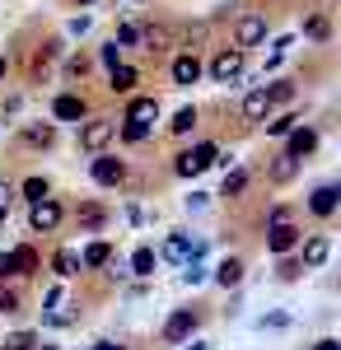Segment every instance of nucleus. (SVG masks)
<instances>
[{
    "label": "nucleus",
    "instance_id": "1",
    "mask_svg": "<svg viewBox=\"0 0 341 350\" xmlns=\"http://www.w3.org/2000/svg\"><path fill=\"white\" fill-rule=\"evenodd\" d=\"M215 159H220V145H215V140H201L197 150L173 154V173H178V178H197V173H206Z\"/></svg>",
    "mask_w": 341,
    "mask_h": 350
},
{
    "label": "nucleus",
    "instance_id": "2",
    "mask_svg": "<svg viewBox=\"0 0 341 350\" xmlns=\"http://www.w3.org/2000/svg\"><path fill=\"white\" fill-rule=\"evenodd\" d=\"M89 178L99 183V187H122L127 183V163L117 159V154H94V163H89Z\"/></svg>",
    "mask_w": 341,
    "mask_h": 350
},
{
    "label": "nucleus",
    "instance_id": "3",
    "mask_svg": "<svg viewBox=\"0 0 341 350\" xmlns=\"http://www.w3.org/2000/svg\"><path fill=\"white\" fill-rule=\"evenodd\" d=\"M112 135H117V122H112V117H89V122L79 126V150L99 154V150H103Z\"/></svg>",
    "mask_w": 341,
    "mask_h": 350
},
{
    "label": "nucleus",
    "instance_id": "4",
    "mask_svg": "<svg viewBox=\"0 0 341 350\" xmlns=\"http://www.w3.org/2000/svg\"><path fill=\"white\" fill-rule=\"evenodd\" d=\"M206 252V239H192V234H168L164 243V252H159V262H192V257H201Z\"/></svg>",
    "mask_w": 341,
    "mask_h": 350
},
{
    "label": "nucleus",
    "instance_id": "5",
    "mask_svg": "<svg viewBox=\"0 0 341 350\" xmlns=\"http://www.w3.org/2000/svg\"><path fill=\"white\" fill-rule=\"evenodd\" d=\"M243 47H220L215 52V61H210V80L215 84H229V80H238L243 75Z\"/></svg>",
    "mask_w": 341,
    "mask_h": 350
},
{
    "label": "nucleus",
    "instance_id": "6",
    "mask_svg": "<svg viewBox=\"0 0 341 350\" xmlns=\"http://www.w3.org/2000/svg\"><path fill=\"white\" fill-rule=\"evenodd\" d=\"M28 224H33V234H52L56 224H61V201L38 196V201H33V211H28Z\"/></svg>",
    "mask_w": 341,
    "mask_h": 350
},
{
    "label": "nucleus",
    "instance_id": "7",
    "mask_svg": "<svg viewBox=\"0 0 341 350\" xmlns=\"http://www.w3.org/2000/svg\"><path fill=\"white\" fill-rule=\"evenodd\" d=\"M257 42H266V14H243L234 24V47H257Z\"/></svg>",
    "mask_w": 341,
    "mask_h": 350
},
{
    "label": "nucleus",
    "instance_id": "8",
    "mask_svg": "<svg viewBox=\"0 0 341 350\" xmlns=\"http://www.w3.org/2000/svg\"><path fill=\"white\" fill-rule=\"evenodd\" d=\"M299 247V229L290 224V219H276V224H266V252H294Z\"/></svg>",
    "mask_w": 341,
    "mask_h": 350
},
{
    "label": "nucleus",
    "instance_id": "9",
    "mask_svg": "<svg viewBox=\"0 0 341 350\" xmlns=\"http://www.w3.org/2000/svg\"><path fill=\"white\" fill-rule=\"evenodd\" d=\"M197 323H201V318H197L192 308H178V313H168V323H164V332H159V336H164L168 346H178V341H187V336L197 332Z\"/></svg>",
    "mask_w": 341,
    "mask_h": 350
},
{
    "label": "nucleus",
    "instance_id": "10",
    "mask_svg": "<svg viewBox=\"0 0 341 350\" xmlns=\"http://www.w3.org/2000/svg\"><path fill=\"white\" fill-rule=\"evenodd\" d=\"M318 150V131L314 126H304V122H294L286 131V154H294V159H304V154H314Z\"/></svg>",
    "mask_w": 341,
    "mask_h": 350
},
{
    "label": "nucleus",
    "instance_id": "11",
    "mask_svg": "<svg viewBox=\"0 0 341 350\" xmlns=\"http://www.w3.org/2000/svg\"><path fill=\"white\" fill-rule=\"evenodd\" d=\"M168 75H173V84H178V89H192V84L201 80V61H197V52H183V56H173V66H168Z\"/></svg>",
    "mask_w": 341,
    "mask_h": 350
},
{
    "label": "nucleus",
    "instance_id": "12",
    "mask_svg": "<svg viewBox=\"0 0 341 350\" xmlns=\"http://www.w3.org/2000/svg\"><path fill=\"white\" fill-rule=\"evenodd\" d=\"M337 206H341V187L337 183H323V187L309 196V211H314L318 219H327V215H337Z\"/></svg>",
    "mask_w": 341,
    "mask_h": 350
},
{
    "label": "nucleus",
    "instance_id": "13",
    "mask_svg": "<svg viewBox=\"0 0 341 350\" xmlns=\"http://www.w3.org/2000/svg\"><path fill=\"white\" fill-rule=\"evenodd\" d=\"M52 117L56 122H84V117H89V103H84L79 94H56Z\"/></svg>",
    "mask_w": 341,
    "mask_h": 350
},
{
    "label": "nucleus",
    "instance_id": "14",
    "mask_svg": "<svg viewBox=\"0 0 341 350\" xmlns=\"http://www.w3.org/2000/svg\"><path fill=\"white\" fill-rule=\"evenodd\" d=\"M332 257V239L327 234H314V239L304 243V252H299V262H304V271H318L323 262Z\"/></svg>",
    "mask_w": 341,
    "mask_h": 350
},
{
    "label": "nucleus",
    "instance_id": "15",
    "mask_svg": "<svg viewBox=\"0 0 341 350\" xmlns=\"http://www.w3.org/2000/svg\"><path fill=\"white\" fill-rule=\"evenodd\" d=\"M122 122H131V126H155L159 122V98H131Z\"/></svg>",
    "mask_w": 341,
    "mask_h": 350
},
{
    "label": "nucleus",
    "instance_id": "16",
    "mask_svg": "<svg viewBox=\"0 0 341 350\" xmlns=\"http://www.w3.org/2000/svg\"><path fill=\"white\" fill-rule=\"evenodd\" d=\"M108 219H112V215H108V206H99V201H84V206L75 211V224L84 229V234H94V229H103Z\"/></svg>",
    "mask_w": 341,
    "mask_h": 350
},
{
    "label": "nucleus",
    "instance_id": "17",
    "mask_svg": "<svg viewBox=\"0 0 341 350\" xmlns=\"http://www.w3.org/2000/svg\"><path fill=\"white\" fill-rule=\"evenodd\" d=\"M136 80H140V75H136V66H127V61L108 66V89H112V94H131Z\"/></svg>",
    "mask_w": 341,
    "mask_h": 350
},
{
    "label": "nucleus",
    "instance_id": "18",
    "mask_svg": "<svg viewBox=\"0 0 341 350\" xmlns=\"http://www.w3.org/2000/svg\"><path fill=\"white\" fill-rule=\"evenodd\" d=\"M243 117H248V122H266V117H271L266 84H262V89H248V98H243Z\"/></svg>",
    "mask_w": 341,
    "mask_h": 350
},
{
    "label": "nucleus",
    "instance_id": "19",
    "mask_svg": "<svg viewBox=\"0 0 341 350\" xmlns=\"http://www.w3.org/2000/svg\"><path fill=\"white\" fill-rule=\"evenodd\" d=\"M294 173H299V159H294V154H286V150L266 163V178H271V183H294Z\"/></svg>",
    "mask_w": 341,
    "mask_h": 350
},
{
    "label": "nucleus",
    "instance_id": "20",
    "mask_svg": "<svg viewBox=\"0 0 341 350\" xmlns=\"http://www.w3.org/2000/svg\"><path fill=\"white\" fill-rule=\"evenodd\" d=\"M215 285H225V290L243 285V262H238V257H225V262L215 267Z\"/></svg>",
    "mask_w": 341,
    "mask_h": 350
},
{
    "label": "nucleus",
    "instance_id": "21",
    "mask_svg": "<svg viewBox=\"0 0 341 350\" xmlns=\"http://www.w3.org/2000/svg\"><path fill=\"white\" fill-rule=\"evenodd\" d=\"M52 271L61 275V280H71V275H79V252H75V247H56Z\"/></svg>",
    "mask_w": 341,
    "mask_h": 350
},
{
    "label": "nucleus",
    "instance_id": "22",
    "mask_svg": "<svg viewBox=\"0 0 341 350\" xmlns=\"http://www.w3.org/2000/svg\"><path fill=\"white\" fill-rule=\"evenodd\" d=\"M112 262V243H89L84 252H79V267H89V271H99Z\"/></svg>",
    "mask_w": 341,
    "mask_h": 350
},
{
    "label": "nucleus",
    "instance_id": "23",
    "mask_svg": "<svg viewBox=\"0 0 341 350\" xmlns=\"http://www.w3.org/2000/svg\"><path fill=\"white\" fill-rule=\"evenodd\" d=\"M24 145H33V150H52V145H56V126H52V122H42V126H24Z\"/></svg>",
    "mask_w": 341,
    "mask_h": 350
},
{
    "label": "nucleus",
    "instance_id": "24",
    "mask_svg": "<svg viewBox=\"0 0 341 350\" xmlns=\"http://www.w3.org/2000/svg\"><path fill=\"white\" fill-rule=\"evenodd\" d=\"M10 257H14V275H38V247H10Z\"/></svg>",
    "mask_w": 341,
    "mask_h": 350
},
{
    "label": "nucleus",
    "instance_id": "25",
    "mask_svg": "<svg viewBox=\"0 0 341 350\" xmlns=\"http://www.w3.org/2000/svg\"><path fill=\"white\" fill-rule=\"evenodd\" d=\"M155 267H159V252H155V247H136V252H131V275L145 280V275H155Z\"/></svg>",
    "mask_w": 341,
    "mask_h": 350
},
{
    "label": "nucleus",
    "instance_id": "26",
    "mask_svg": "<svg viewBox=\"0 0 341 350\" xmlns=\"http://www.w3.org/2000/svg\"><path fill=\"white\" fill-rule=\"evenodd\" d=\"M168 131H173V135H192V131H197V108H192V103L178 108V112H173V122H168Z\"/></svg>",
    "mask_w": 341,
    "mask_h": 350
},
{
    "label": "nucleus",
    "instance_id": "27",
    "mask_svg": "<svg viewBox=\"0 0 341 350\" xmlns=\"http://www.w3.org/2000/svg\"><path fill=\"white\" fill-rule=\"evenodd\" d=\"M140 42H145V52H164V47H168V28H145L140 24Z\"/></svg>",
    "mask_w": 341,
    "mask_h": 350
},
{
    "label": "nucleus",
    "instance_id": "28",
    "mask_svg": "<svg viewBox=\"0 0 341 350\" xmlns=\"http://www.w3.org/2000/svg\"><path fill=\"white\" fill-rule=\"evenodd\" d=\"M304 38H314V42H327V38H332V24H327V14H314V19H304Z\"/></svg>",
    "mask_w": 341,
    "mask_h": 350
},
{
    "label": "nucleus",
    "instance_id": "29",
    "mask_svg": "<svg viewBox=\"0 0 341 350\" xmlns=\"http://www.w3.org/2000/svg\"><path fill=\"white\" fill-rule=\"evenodd\" d=\"M266 98H271V108H281V103H294V84H290V80L266 84Z\"/></svg>",
    "mask_w": 341,
    "mask_h": 350
},
{
    "label": "nucleus",
    "instance_id": "30",
    "mask_svg": "<svg viewBox=\"0 0 341 350\" xmlns=\"http://www.w3.org/2000/svg\"><path fill=\"white\" fill-rule=\"evenodd\" d=\"M294 122H299V117H294V112H281V117H266L262 126H266V135H286L290 126H294Z\"/></svg>",
    "mask_w": 341,
    "mask_h": 350
},
{
    "label": "nucleus",
    "instance_id": "31",
    "mask_svg": "<svg viewBox=\"0 0 341 350\" xmlns=\"http://www.w3.org/2000/svg\"><path fill=\"white\" fill-rule=\"evenodd\" d=\"M38 346V336H33V332H14V336H5V341H0V350H33Z\"/></svg>",
    "mask_w": 341,
    "mask_h": 350
},
{
    "label": "nucleus",
    "instance_id": "32",
    "mask_svg": "<svg viewBox=\"0 0 341 350\" xmlns=\"http://www.w3.org/2000/svg\"><path fill=\"white\" fill-rule=\"evenodd\" d=\"M243 187H248V173L238 168V173H229V178H225V191H220V196H229V201H234V196H243Z\"/></svg>",
    "mask_w": 341,
    "mask_h": 350
},
{
    "label": "nucleus",
    "instance_id": "33",
    "mask_svg": "<svg viewBox=\"0 0 341 350\" xmlns=\"http://www.w3.org/2000/svg\"><path fill=\"white\" fill-rule=\"evenodd\" d=\"M112 42H117V47H136V42H140V24H122Z\"/></svg>",
    "mask_w": 341,
    "mask_h": 350
},
{
    "label": "nucleus",
    "instance_id": "34",
    "mask_svg": "<svg viewBox=\"0 0 341 350\" xmlns=\"http://www.w3.org/2000/svg\"><path fill=\"white\" fill-rule=\"evenodd\" d=\"M24 196H28V201H38V196H52L47 178H28V183H24Z\"/></svg>",
    "mask_w": 341,
    "mask_h": 350
},
{
    "label": "nucleus",
    "instance_id": "35",
    "mask_svg": "<svg viewBox=\"0 0 341 350\" xmlns=\"http://www.w3.org/2000/svg\"><path fill=\"white\" fill-rule=\"evenodd\" d=\"M299 271H304V262H299V257H286V252H281V280H299Z\"/></svg>",
    "mask_w": 341,
    "mask_h": 350
},
{
    "label": "nucleus",
    "instance_id": "36",
    "mask_svg": "<svg viewBox=\"0 0 341 350\" xmlns=\"http://www.w3.org/2000/svg\"><path fill=\"white\" fill-rule=\"evenodd\" d=\"M10 313H19V295L14 290H0V318H10Z\"/></svg>",
    "mask_w": 341,
    "mask_h": 350
},
{
    "label": "nucleus",
    "instance_id": "37",
    "mask_svg": "<svg viewBox=\"0 0 341 350\" xmlns=\"http://www.w3.org/2000/svg\"><path fill=\"white\" fill-rule=\"evenodd\" d=\"M150 135V126H131V122H122V140H131V145H140Z\"/></svg>",
    "mask_w": 341,
    "mask_h": 350
},
{
    "label": "nucleus",
    "instance_id": "38",
    "mask_svg": "<svg viewBox=\"0 0 341 350\" xmlns=\"http://www.w3.org/2000/svg\"><path fill=\"white\" fill-rule=\"evenodd\" d=\"M10 206H14V187L0 183V224H5V215H10Z\"/></svg>",
    "mask_w": 341,
    "mask_h": 350
},
{
    "label": "nucleus",
    "instance_id": "39",
    "mask_svg": "<svg viewBox=\"0 0 341 350\" xmlns=\"http://www.w3.org/2000/svg\"><path fill=\"white\" fill-rule=\"evenodd\" d=\"M99 61H103V66H117V61H122V47H117V42H108L103 52H99Z\"/></svg>",
    "mask_w": 341,
    "mask_h": 350
},
{
    "label": "nucleus",
    "instance_id": "40",
    "mask_svg": "<svg viewBox=\"0 0 341 350\" xmlns=\"http://www.w3.org/2000/svg\"><path fill=\"white\" fill-rule=\"evenodd\" d=\"M66 70H71V75H84V70H89V56H71Z\"/></svg>",
    "mask_w": 341,
    "mask_h": 350
},
{
    "label": "nucleus",
    "instance_id": "41",
    "mask_svg": "<svg viewBox=\"0 0 341 350\" xmlns=\"http://www.w3.org/2000/svg\"><path fill=\"white\" fill-rule=\"evenodd\" d=\"M5 275H14V257H10V247L0 252V280H5Z\"/></svg>",
    "mask_w": 341,
    "mask_h": 350
},
{
    "label": "nucleus",
    "instance_id": "42",
    "mask_svg": "<svg viewBox=\"0 0 341 350\" xmlns=\"http://www.w3.org/2000/svg\"><path fill=\"white\" fill-rule=\"evenodd\" d=\"M206 38V24H197V28H187V38H183V47H192V42H201Z\"/></svg>",
    "mask_w": 341,
    "mask_h": 350
},
{
    "label": "nucleus",
    "instance_id": "43",
    "mask_svg": "<svg viewBox=\"0 0 341 350\" xmlns=\"http://www.w3.org/2000/svg\"><path fill=\"white\" fill-rule=\"evenodd\" d=\"M314 350H341V346H337V341H332V336H323V341H318Z\"/></svg>",
    "mask_w": 341,
    "mask_h": 350
},
{
    "label": "nucleus",
    "instance_id": "44",
    "mask_svg": "<svg viewBox=\"0 0 341 350\" xmlns=\"http://www.w3.org/2000/svg\"><path fill=\"white\" fill-rule=\"evenodd\" d=\"M5 70H10V61H5V56H0V80H5Z\"/></svg>",
    "mask_w": 341,
    "mask_h": 350
},
{
    "label": "nucleus",
    "instance_id": "45",
    "mask_svg": "<svg viewBox=\"0 0 341 350\" xmlns=\"http://www.w3.org/2000/svg\"><path fill=\"white\" fill-rule=\"evenodd\" d=\"M94 350H122V346H112V341H103V346H94Z\"/></svg>",
    "mask_w": 341,
    "mask_h": 350
},
{
    "label": "nucleus",
    "instance_id": "46",
    "mask_svg": "<svg viewBox=\"0 0 341 350\" xmlns=\"http://www.w3.org/2000/svg\"><path fill=\"white\" fill-rule=\"evenodd\" d=\"M33 350H38V346H33ZM42 350H56V346H42Z\"/></svg>",
    "mask_w": 341,
    "mask_h": 350
},
{
    "label": "nucleus",
    "instance_id": "47",
    "mask_svg": "<svg viewBox=\"0 0 341 350\" xmlns=\"http://www.w3.org/2000/svg\"><path fill=\"white\" fill-rule=\"evenodd\" d=\"M75 5H89V0H75Z\"/></svg>",
    "mask_w": 341,
    "mask_h": 350
},
{
    "label": "nucleus",
    "instance_id": "48",
    "mask_svg": "<svg viewBox=\"0 0 341 350\" xmlns=\"http://www.w3.org/2000/svg\"><path fill=\"white\" fill-rule=\"evenodd\" d=\"M131 5H145V0H131Z\"/></svg>",
    "mask_w": 341,
    "mask_h": 350
}]
</instances>
